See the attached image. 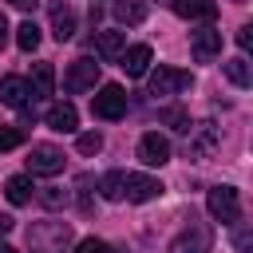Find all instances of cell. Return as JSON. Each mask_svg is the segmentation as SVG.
<instances>
[{"label": "cell", "mask_w": 253, "mask_h": 253, "mask_svg": "<svg viewBox=\"0 0 253 253\" xmlns=\"http://www.w3.org/2000/svg\"><path fill=\"white\" fill-rule=\"evenodd\" d=\"M0 253H16V249H12V245H0Z\"/></svg>", "instance_id": "d6a6232c"}, {"label": "cell", "mask_w": 253, "mask_h": 253, "mask_svg": "<svg viewBox=\"0 0 253 253\" xmlns=\"http://www.w3.org/2000/svg\"><path fill=\"white\" fill-rule=\"evenodd\" d=\"M190 51H194L202 63H210V59L221 51V32H217V28H198V32H190Z\"/></svg>", "instance_id": "7c38bea8"}, {"label": "cell", "mask_w": 253, "mask_h": 253, "mask_svg": "<svg viewBox=\"0 0 253 253\" xmlns=\"http://www.w3.org/2000/svg\"><path fill=\"white\" fill-rule=\"evenodd\" d=\"M91 115H95V119H107V123L123 119V115H126V91H123L119 83H103L99 95L91 99Z\"/></svg>", "instance_id": "3957f363"}, {"label": "cell", "mask_w": 253, "mask_h": 253, "mask_svg": "<svg viewBox=\"0 0 253 253\" xmlns=\"http://www.w3.org/2000/svg\"><path fill=\"white\" fill-rule=\"evenodd\" d=\"M8 229H12V217H8V213H0V233H8Z\"/></svg>", "instance_id": "4dcf8cb0"}, {"label": "cell", "mask_w": 253, "mask_h": 253, "mask_svg": "<svg viewBox=\"0 0 253 253\" xmlns=\"http://www.w3.org/2000/svg\"><path fill=\"white\" fill-rule=\"evenodd\" d=\"M28 99H36V91H32V83L28 79H20V75H4L0 79V103H8V107H28Z\"/></svg>", "instance_id": "8fae6325"}, {"label": "cell", "mask_w": 253, "mask_h": 253, "mask_svg": "<svg viewBox=\"0 0 253 253\" xmlns=\"http://www.w3.org/2000/svg\"><path fill=\"white\" fill-rule=\"evenodd\" d=\"M43 123H47L51 130H59V134H71V130L79 126V111H75L71 103H51L47 115H43Z\"/></svg>", "instance_id": "5bb4252c"}, {"label": "cell", "mask_w": 253, "mask_h": 253, "mask_svg": "<svg viewBox=\"0 0 253 253\" xmlns=\"http://www.w3.org/2000/svg\"><path fill=\"white\" fill-rule=\"evenodd\" d=\"M190 87H194V75L186 67L158 63V71L150 75V95H178V91H190Z\"/></svg>", "instance_id": "277c9868"}, {"label": "cell", "mask_w": 253, "mask_h": 253, "mask_svg": "<svg viewBox=\"0 0 253 253\" xmlns=\"http://www.w3.org/2000/svg\"><path fill=\"white\" fill-rule=\"evenodd\" d=\"M8 40V20H4V12H0V43Z\"/></svg>", "instance_id": "f546056e"}, {"label": "cell", "mask_w": 253, "mask_h": 253, "mask_svg": "<svg viewBox=\"0 0 253 253\" xmlns=\"http://www.w3.org/2000/svg\"><path fill=\"white\" fill-rule=\"evenodd\" d=\"M119 59H123V71L130 79H142L146 67H150V59H154V51H150V43H134V47H123Z\"/></svg>", "instance_id": "4fadbf2b"}, {"label": "cell", "mask_w": 253, "mask_h": 253, "mask_svg": "<svg viewBox=\"0 0 253 253\" xmlns=\"http://www.w3.org/2000/svg\"><path fill=\"white\" fill-rule=\"evenodd\" d=\"M186 134H190V142H186V154H190V158H210V154L217 150V142H221V134H217L213 123L186 126Z\"/></svg>", "instance_id": "52a82bcc"}, {"label": "cell", "mask_w": 253, "mask_h": 253, "mask_svg": "<svg viewBox=\"0 0 253 253\" xmlns=\"http://www.w3.org/2000/svg\"><path fill=\"white\" fill-rule=\"evenodd\" d=\"M233 225H237V221H233ZM233 245H237V253H245V249H249V225H245V221L237 225V233H233Z\"/></svg>", "instance_id": "83f0119b"}, {"label": "cell", "mask_w": 253, "mask_h": 253, "mask_svg": "<svg viewBox=\"0 0 253 253\" xmlns=\"http://www.w3.org/2000/svg\"><path fill=\"white\" fill-rule=\"evenodd\" d=\"M95 83H99V63H95V59H87V55H83V59H75V63L67 67V79H63V87H67L71 95H79V91H91Z\"/></svg>", "instance_id": "ba28073f"}, {"label": "cell", "mask_w": 253, "mask_h": 253, "mask_svg": "<svg viewBox=\"0 0 253 253\" xmlns=\"http://www.w3.org/2000/svg\"><path fill=\"white\" fill-rule=\"evenodd\" d=\"M174 12L182 20H217V4L213 0H174Z\"/></svg>", "instance_id": "2e32d148"}, {"label": "cell", "mask_w": 253, "mask_h": 253, "mask_svg": "<svg viewBox=\"0 0 253 253\" xmlns=\"http://www.w3.org/2000/svg\"><path fill=\"white\" fill-rule=\"evenodd\" d=\"M63 170V150L59 146H51V142H36L32 150H28V174H43V178H51V174H59Z\"/></svg>", "instance_id": "8992f818"}, {"label": "cell", "mask_w": 253, "mask_h": 253, "mask_svg": "<svg viewBox=\"0 0 253 253\" xmlns=\"http://www.w3.org/2000/svg\"><path fill=\"white\" fill-rule=\"evenodd\" d=\"M237 4H241V0H237Z\"/></svg>", "instance_id": "836d02e7"}, {"label": "cell", "mask_w": 253, "mask_h": 253, "mask_svg": "<svg viewBox=\"0 0 253 253\" xmlns=\"http://www.w3.org/2000/svg\"><path fill=\"white\" fill-rule=\"evenodd\" d=\"M138 162H142V166H162V162H170V142H166V134H158V130L142 134V138H138Z\"/></svg>", "instance_id": "9c48e42d"}, {"label": "cell", "mask_w": 253, "mask_h": 253, "mask_svg": "<svg viewBox=\"0 0 253 253\" xmlns=\"http://www.w3.org/2000/svg\"><path fill=\"white\" fill-rule=\"evenodd\" d=\"M237 43H241V51H249V47H253V28H249V24H241V28H237Z\"/></svg>", "instance_id": "f1b7e54d"}, {"label": "cell", "mask_w": 253, "mask_h": 253, "mask_svg": "<svg viewBox=\"0 0 253 253\" xmlns=\"http://www.w3.org/2000/svg\"><path fill=\"white\" fill-rule=\"evenodd\" d=\"M24 142V130L20 126H0V150H12Z\"/></svg>", "instance_id": "d4e9b609"}, {"label": "cell", "mask_w": 253, "mask_h": 253, "mask_svg": "<svg viewBox=\"0 0 253 253\" xmlns=\"http://www.w3.org/2000/svg\"><path fill=\"white\" fill-rule=\"evenodd\" d=\"M40 202H43L47 210H55V206H63V202H67V190H55V186H47V190L40 194Z\"/></svg>", "instance_id": "484cf974"}, {"label": "cell", "mask_w": 253, "mask_h": 253, "mask_svg": "<svg viewBox=\"0 0 253 253\" xmlns=\"http://www.w3.org/2000/svg\"><path fill=\"white\" fill-rule=\"evenodd\" d=\"M51 36H55L59 43L75 36V12H71L67 0H55V4H51Z\"/></svg>", "instance_id": "9a60e30c"}, {"label": "cell", "mask_w": 253, "mask_h": 253, "mask_svg": "<svg viewBox=\"0 0 253 253\" xmlns=\"http://www.w3.org/2000/svg\"><path fill=\"white\" fill-rule=\"evenodd\" d=\"M16 43H20L24 51H36V47H40V28H36L32 20H24V24L16 28Z\"/></svg>", "instance_id": "603a6c76"}, {"label": "cell", "mask_w": 253, "mask_h": 253, "mask_svg": "<svg viewBox=\"0 0 253 253\" xmlns=\"http://www.w3.org/2000/svg\"><path fill=\"white\" fill-rule=\"evenodd\" d=\"M123 47H126V32H119V28H111V32H99V36H95V51H99L103 59H119V55H123Z\"/></svg>", "instance_id": "e0dca14e"}, {"label": "cell", "mask_w": 253, "mask_h": 253, "mask_svg": "<svg viewBox=\"0 0 253 253\" xmlns=\"http://www.w3.org/2000/svg\"><path fill=\"white\" fill-rule=\"evenodd\" d=\"M123 186H126V174H123V170H107V174L99 178V190H103L107 202H119V198H123Z\"/></svg>", "instance_id": "ffe728a7"}, {"label": "cell", "mask_w": 253, "mask_h": 253, "mask_svg": "<svg viewBox=\"0 0 253 253\" xmlns=\"http://www.w3.org/2000/svg\"><path fill=\"white\" fill-rule=\"evenodd\" d=\"M75 146H79V154H99L103 150V134L99 130H87V134L75 138Z\"/></svg>", "instance_id": "cb8c5ba5"}, {"label": "cell", "mask_w": 253, "mask_h": 253, "mask_svg": "<svg viewBox=\"0 0 253 253\" xmlns=\"http://www.w3.org/2000/svg\"><path fill=\"white\" fill-rule=\"evenodd\" d=\"M32 83H36V95H51V87H55L51 63H32Z\"/></svg>", "instance_id": "7402d4cb"}, {"label": "cell", "mask_w": 253, "mask_h": 253, "mask_svg": "<svg viewBox=\"0 0 253 253\" xmlns=\"http://www.w3.org/2000/svg\"><path fill=\"white\" fill-rule=\"evenodd\" d=\"M115 16H119L123 24H142V20H146V4H138V0H119V4H115Z\"/></svg>", "instance_id": "44dd1931"}, {"label": "cell", "mask_w": 253, "mask_h": 253, "mask_svg": "<svg viewBox=\"0 0 253 253\" xmlns=\"http://www.w3.org/2000/svg\"><path fill=\"white\" fill-rule=\"evenodd\" d=\"M8 4H16V8H36L40 0H8Z\"/></svg>", "instance_id": "1f68e13d"}, {"label": "cell", "mask_w": 253, "mask_h": 253, "mask_svg": "<svg viewBox=\"0 0 253 253\" xmlns=\"http://www.w3.org/2000/svg\"><path fill=\"white\" fill-rule=\"evenodd\" d=\"M32 190H36V186H32L28 174H12V178L4 182V198H8L12 206H28V202H32Z\"/></svg>", "instance_id": "ac0fdd59"}, {"label": "cell", "mask_w": 253, "mask_h": 253, "mask_svg": "<svg viewBox=\"0 0 253 253\" xmlns=\"http://www.w3.org/2000/svg\"><path fill=\"white\" fill-rule=\"evenodd\" d=\"M162 190H166V186H162L158 178H150V174H126L123 198H130V202H154Z\"/></svg>", "instance_id": "30bf717a"}, {"label": "cell", "mask_w": 253, "mask_h": 253, "mask_svg": "<svg viewBox=\"0 0 253 253\" xmlns=\"http://www.w3.org/2000/svg\"><path fill=\"white\" fill-rule=\"evenodd\" d=\"M71 237H75L71 221H55V217L36 221V225H28V253H67Z\"/></svg>", "instance_id": "6da1fadb"}, {"label": "cell", "mask_w": 253, "mask_h": 253, "mask_svg": "<svg viewBox=\"0 0 253 253\" xmlns=\"http://www.w3.org/2000/svg\"><path fill=\"white\" fill-rule=\"evenodd\" d=\"M225 79H229L233 87H249V83H253L249 59H245V55H233V59H225Z\"/></svg>", "instance_id": "d6986e66"}, {"label": "cell", "mask_w": 253, "mask_h": 253, "mask_svg": "<svg viewBox=\"0 0 253 253\" xmlns=\"http://www.w3.org/2000/svg\"><path fill=\"white\" fill-rule=\"evenodd\" d=\"M213 249V229L202 221H190V229H182L170 241V253H210Z\"/></svg>", "instance_id": "5b68a950"}, {"label": "cell", "mask_w": 253, "mask_h": 253, "mask_svg": "<svg viewBox=\"0 0 253 253\" xmlns=\"http://www.w3.org/2000/svg\"><path fill=\"white\" fill-rule=\"evenodd\" d=\"M75 253H111V249H107V241H99V237H83V241L75 245Z\"/></svg>", "instance_id": "4316f807"}, {"label": "cell", "mask_w": 253, "mask_h": 253, "mask_svg": "<svg viewBox=\"0 0 253 253\" xmlns=\"http://www.w3.org/2000/svg\"><path fill=\"white\" fill-rule=\"evenodd\" d=\"M206 210H210V217H213V221L233 225V221L241 217V198H237V190H233V186H213V190L206 194Z\"/></svg>", "instance_id": "7a4b0ae2"}]
</instances>
